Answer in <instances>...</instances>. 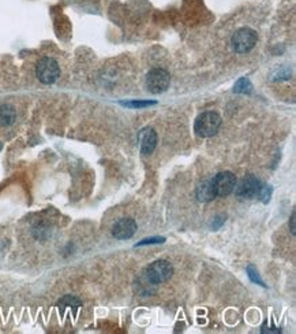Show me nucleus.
Returning a JSON list of instances; mask_svg holds the SVG:
<instances>
[{
  "label": "nucleus",
  "instance_id": "7",
  "mask_svg": "<svg viewBox=\"0 0 296 334\" xmlns=\"http://www.w3.org/2000/svg\"><path fill=\"white\" fill-rule=\"evenodd\" d=\"M261 182L258 178L253 177V176H248V177L243 178L240 181V184L236 186V196L239 197H243V199H253V197H257L260 195V191H261Z\"/></svg>",
  "mask_w": 296,
  "mask_h": 334
},
{
  "label": "nucleus",
  "instance_id": "3",
  "mask_svg": "<svg viewBox=\"0 0 296 334\" xmlns=\"http://www.w3.org/2000/svg\"><path fill=\"white\" fill-rule=\"evenodd\" d=\"M174 274V266L168 260H156L152 264H149L146 269V278L150 284H162L168 281Z\"/></svg>",
  "mask_w": 296,
  "mask_h": 334
},
{
  "label": "nucleus",
  "instance_id": "11",
  "mask_svg": "<svg viewBox=\"0 0 296 334\" xmlns=\"http://www.w3.org/2000/svg\"><path fill=\"white\" fill-rule=\"evenodd\" d=\"M15 121V111L14 108L8 104H4V106L0 107V123L1 125H11L14 123Z\"/></svg>",
  "mask_w": 296,
  "mask_h": 334
},
{
  "label": "nucleus",
  "instance_id": "14",
  "mask_svg": "<svg viewBox=\"0 0 296 334\" xmlns=\"http://www.w3.org/2000/svg\"><path fill=\"white\" fill-rule=\"evenodd\" d=\"M247 273H248V277L251 278V281H253V282H258V284H261L262 286H265L263 282H262V279L260 278V275H258V270H255V267H254V266H248Z\"/></svg>",
  "mask_w": 296,
  "mask_h": 334
},
{
  "label": "nucleus",
  "instance_id": "2",
  "mask_svg": "<svg viewBox=\"0 0 296 334\" xmlns=\"http://www.w3.org/2000/svg\"><path fill=\"white\" fill-rule=\"evenodd\" d=\"M258 41L257 32L251 28H242L239 29L235 35L232 36V48L238 54H247L253 50L255 44Z\"/></svg>",
  "mask_w": 296,
  "mask_h": 334
},
{
  "label": "nucleus",
  "instance_id": "9",
  "mask_svg": "<svg viewBox=\"0 0 296 334\" xmlns=\"http://www.w3.org/2000/svg\"><path fill=\"white\" fill-rule=\"evenodd\" d=\"M138 140L141 144V151L143 155H150L157 145V135L152 128H143L138 135Z\"/></svg>",
  "mask_w": 296,
  "mask_h": 334
},
{
  "label": "nucleus",
  "instance_id": "16",
  "mask_svg": "<svg viewBox=\"0 0 296 334\" xmlns=\"http://www.w3.org/2000/svg\"><path fill=\"white\" fill-rule=\"evenodd\" d=\"M164 238H150V240H143L142 242H139L138 245H143V244H157V242H162Z\"/></svg>",
  "mask_w": 296,
  "mask_h": 334
},
{
  "label": "nucleus",
  "instance_id": "18",
  "mask_svg": "<svg viewBox=\"0 0 296 334\" xmlns=\"http://www.w3.org/2000/svg\"><path fill=\"white\" fill-rule=\"evenodd\" d=\"M261 332H262V333H280V330H279V329H276V327L268 329V327H266V326L262 327Z\"/></svg>",
  "mask_w": 296,
  "mask_h": 334
},
{
  "label": "nucleus",
  "instance_id": "5",
  "mask_svg": "<svg viewBox=\"0 0 296 334\" xmlns=\"http://www.w3.org/2000/svg\"><path fill=\"white\" fill-rule=\"evenodd\" d=\"M169 74L164 69H153L148 73L146 77V85L150 93H162L168 89L169 86Z\"/></svg>",
  "mask_w": 296,
  "mask_h": 334
},
{
  "label": "nucleus",
  "instance_id": "17",
  "mask_svg": "<svg viewBox=\"0 0 296 334\" xmlns=\"http://www.w3.org/2000/svg\"><path fill=\"white\" fill-rule=\"evenodd\" d=\"M291 233L295 236L296 233V228H295V211L292 213V215H291Z\"/></svg>",
  "mask_w": 296,
  "mask_h": 334
},
{
  "label": "nucleus",
  "instance_id": "10",
  "mask_svg": "<svg viewBox=\"0 0 296 334\" xmlns=\"http://www.w3.org/2000/svg\"><path fill=\"white\" fill-rule=\"evenodd\" d=\"M195 195H197V199L199 201H202V203H208V201H210L214 197H217L211 179L204 181V182H201V184L198 185Z\"/></svg>",
  "mask_w": 296,
  "mask_h": 334
},
{
  "label": "nucleus",
  "instance_id": "1",
  "mask_svg": "<svg viewBox=\"0 0 296 334\" xmlns=\"http://www.w3.org/2000/svg\"><path fill=\"white\" fill-rule=\"evenodd\" d=\"M221 126V117L214 111H206L202 113L197 118L194 130L199 137H211L219 132Z\"/></svg>",
  "mask_w": 296,
  "mask_h": 334
},
{
  "label": "nucleus",
  "instance_id": "12",
  "mask_svg": "<svg viewBox=\"0 0 296 334\" xmlns=\"http://www.w3.org/2000/svg\"><path fill=\"white\" fill-rule=\"evenodd\" d=\"M57 306H59L60 310H64V308H74V310H77V308L81 307V301L77 297H74V296H64L63 299L59 300Z\"/></svg>",
  "mask_w": 296,
  "mask_h": 334
},
{
  "label": "nucleus",
  "instance_id": "15",
  "mask_svg": "<svg viewBox=\"0 0 296 334\" xmlns=\"http://www.w3.org/2000/svg\"><path fill=\"white\" fill-rule=\"evenodd\" d=\"M124 106L127 107H134V108H141V107L150 106V104H155L153 101H131V103H123Z\"/></svg>",
  "mask_w": 296,
  "mask_h": 334
},
{
  "label": "nucleus",
  "instance_id": "6",
  "mask_svg": "<svg viewBox=\"0 0 296 334\" xmlns=\"http://www.w3.org/2000/svg\"><path fill=\"white\" fill-rule=\"evenodd\" d=\"M216 195L220 197H226L228 195L235 191L236 186V178L231 171H221L216 177L211 179Z\"/></svg>",
  "mask_w": 296,
  "mask_h": 334
},
{
  "label": "nucleus",
  "instance_id": "4",
  "mask_svg": "<svg viewBox=\"0 0 296 334\" xmlns=\"http://www.w3.org/2000/svg\"><path fill=\"white\" fill-rule=\"evenodd\" d=\"M37 79L41 81L45 85H51L53 82H56V79L60 76V69L59 64L55 59L52 58H42L41 60L37 64Z\"/></svg>",
  "mask_w": 296,
  "mask_h": 334
},
{
  "label": "nucleus",
  "instance_id": "13",
  "mask_svg": "<svg viewBox=\"0 0 296 334\" xmlns=\"http://www.w3.org/2000/svg\"><path fill=\"white\" fill-rule=\"evenodd\" d=\"M236 93H250L253 91V85L250 84V81L247 79H240L236 85H235V89H233Z\"/></svg>",
  "mask_w": 296,
  "mask_h": 334
},
{
  "label": "nucleus",
  "instance_id": "8",
  "mask_svg": "<svg viewBox=\"0 0 296 334\" xmlns=\"http://www.w3.org/2000/svg\"><path fill=\"white\" fill-rule=\"evenodd\" d=\"M137 223L131 218H120L115 222L112 228V235L118 240H128L135 235Z\"/></svg>",
  "mask_w": 296,
  "mask_h": 334
}]
</instances>
